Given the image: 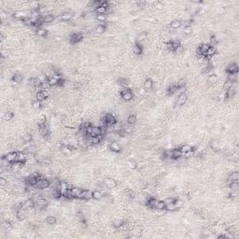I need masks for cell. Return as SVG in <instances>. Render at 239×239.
<instances>
[{
    "label": "cell",
    "mask_w": 239,
    "mask_h": 239,
    "mask_svg": "<svg viewBox=\"0 0 239 239\" xmlns=\"http://www.w3.org/2000/svg\"><path fill=\"white\" fill-rule=\"evenodd\" d=\"M50 180L46 177H41L40 179H38V183L35 186V188L38 190H44L47 189V188L50 187Z\"/></svg>",
    "instance_id": "1"
},
{
    "label": "cell",
    "mask_w": 239,
    "mask_h": 239,
    "mask_svg": "<svg viewBox=\"0 0 239 239\" xmlns=\"http://www.w3.org/2000/svg\"><path fill=\"white\" fill-rule=\"evenodd\" d=\"M38 132H39L41 137H45V138H49V137H50V129H49L47 123L38 124Z\"/></svg>",
    "instance_id": "2"
},
{
    "label": "cell",
    "mask_w": 239,
    "mask_h": 239,
    "mask_svg": "<svg viewBox=\"0 0 239 239\" xmlns=\"http://www.w3.org/2000/svg\"><path fill=\"white\" fill-rule=\"evenodd\" d=\"M48 205H49L48 200L43 198V197H41V198H39L38 201L35 203L34 207L36 208V210H41V209L46 208V207H48Z\"/></svg>",
    "instance_id": "3"
},
{
    "label": "cell",
    "mask_w": 239,
    "mask_h": 239,
    "mask_svg": "<svg viewBox=\"0 0 239 239\" xmlns=\"http://www.w3.org/2000/svg\"><path fill=\"white\" fill-rule=\"evenodd\" d=\"M29 17V11L27 10H18V11H15L13 13V18L17 19V20H24L25 18H28Z\"/></svg>",
    "instance_id": "4"
},
{
    "label": "cell",
    "mask_w": 239,
    "mask_h": 239,
    "mask_svg": "<svg viewBox=\"0 0 239 239\" xmlns=\"http://www.w3.org/2000/svg\"><path fill=\"white\" fill-rule=\"evenodd\" d=\"M121 96L124 101H131L133 99V97H134V95H133L132 91L130 89L124 88L121 92Z\"/></svg>",
    "instance_id": "5"
},
{
    "label": "cell",
    "mask_w": 239,
    "mask_h": 239,
    "mask_svg": "<svg viewBox=\"0 0 239 239\" xmlns=\"http://www.w3.org/2000/svg\"><path fill=\"white\" fill-rule=\"evenodd\" d=\"M58 19H59V20L62 21V22H70V21L73 19L72 12H70V11H64V12H62V13L60 14V16L58 17Z\"/></svg>",
    "instance_id": "6"
},
{
    "label": "cell",
    "mask_w": 239,
    "mask_h": 239,
    "mask_svg": "<svg viewBox=\"0 0 239 239\" xmlns=\"http://www.w3.org/2000/svg\"><path fill=\"white\" fill-rule=\"evenodd\" d=\"M188 100V96L186 95V92H183L181 95H179V96L177 97L176 99V105H177V107H180V106H183V105L186 104Z\"/></svg>",
    "instance_id": "7"
},
{
    "label": "cell",
    "mask_w": 239,
    "mask_h": 239,
    "mask_svg": "<svg viewBox=\"0 0 239 239\" xmlns=\"http://www.w3.org/2000/svg\"><path fill=\"white\" fill-rule=\"evenodd\" d=\"M109 149H110L112 152L118 153L121 151V146L117 141H113V142H110L109 144Z\"/></svg>",
    "instance_id": "8"
},
{
    "label": "cell",
    "mask_w": 239,
    "mask_h": 239,
    "mask_svg": "<svg viewBox=\"0 0 239 239\" xmlns=\"http://www.w3.org/2000/svg\"><path fill=\"white\" fill-rule=\"evenodd\" d=\"M38 177H35V176H28V177H26L25 179H24V181H25V184H26V187L27 186H31V187H35L36 185V183H38Z\"/></svg>",
    "instance_id": "9"
},
{
    "label": "cell",
    "mask_w": 239,
    "mask_h": 239,
    "mask_svg": "<svg viewBox=\"0 0 239 239\" xmlns=\"http://www.w3.org/2000/svg\"><path fill=\"white\" fill-rule=\"evenodd\" d=\"M82 38H83V35L81 33H75V34L71 35L69 39H70V42L72 44H75V43L81 42L82 40Z\"/></svg>",
    "instance_id": "10"
},
{
    "label": "cell",
    "mask_w": 239,
    "mask_h": 239,
    "mask_svg": "<svg viewBox=\"0 0 239 239\" xmlns=\"http://www.w3.org/2000/svg\"><path fill=\"white\" fill-rule=\"evenodd\" d=\"M238 64L236 63H232L226 67V72L228 74H237L238 73Z\"/></svg>",
    "instance_id": "11"
},
{
    "label": "cell",
    "mask_w": 239,
    "mask_h": 239,
    "mask_svg": "<svg viewBox=\"0 0 239 239\" xmlns=\"http://www.w3.org/2000/svg\"><path fill=\"white\" fill-rule=\"evenodd\" d=\"M41 19H42L43 24H50V22H52L53 21H54L55 16L49 12V13H46V14H44V15H41Z\"/></svg>",
    "instance_id": "12"
},
{
    "label": "cell",
    "mask_w": 239,
    "mask_h": 239,
    "mask_svg": "<svg viewBox=\"0 0 239 239\" xmlns=\"http://www.w3.org/2000/svg\"><path fill=\"white\" fill-rule=\"evenodd\" d=\"M17 155H18V152H16V151H11V152L7 153V154L5 155V157H6V159L10 163H14V162H17Z\"/></svg>",
    "instance_id": "13"
},
{
    "label": "cell",
    "mask_w": 239,
    "mask_h": 239,
    "mask_svg": "<svg viewBox=\"0 0 239 239\" xmlns=\"http://www.w3.org/2000/svg\"><path fill=\"white\" fill-rule=\"evenodd\" d=\"M106 121H107V126H113L117 123V119L113 116L112 114L109 113V114L106 115Z\"/></svg>",
    "instance_id": "14"
},
{
    "label": "cell",
    "mask_w": 239,
    "mask_h": 239,
    "mask_svg": "<svg viewBox=\"0 0 239 239\" xmlns=\"http://www.w3.org/2000/svg\"><path fill=\"white\" fill-rule=\"evenodd\" d=\"M104 183L107 185V187L109 188V189H114V188L117 187V181L113 179H110V177L105 179Z\"/></svg>",
    "instance_id": "15"
},
{
    "label": "cell",
    "mask_w": 239,
    "mask_h": 239,
    "mask_svg": "<svg viewBox=\"0 0 239 239\" xmlns=\"http://www.w3.org/2000/svg\"><path fill=\"white\" fill-rule=\"evenodd\" d=\"M11 81L13 82V84H19V83H21L24 81V77H22V75L21 73H14L12 75Z\"/></svg>",
    "instance_id": "16"
},
{
    "label": "cell",
    "mask_w": 239,
    "mask_h": 239,
    "mask_svg": "<svg viewBox=\"0 0 239 239\" xmlns=\"http://www.w3.org/2000/svg\"><path fill=\"white\" fill-rule=\"evenodd\" d=\"M92 198V191H91L90 190H82L81 194V198L82 200H90Z\"/></svg>",
    "instance_id": "17"
},
{
    "label": "cell",
    "mask_w": 239,
    "mask_h": 239,
    "mask_svg": "<svg viewBox=\"0 0 239 239\" xmlns=\"http://www.w3.org/2000/svg\"><path fill=\"white\" fill-rule=\"evenodd\" d=\"M81 191H82V190H81V188L73 187L72 189H71V193H72L73 198L74 199H79L81 198Z\"/></svg>",
    "instance_id": "18"
},
{
    "label": "cell",
    "mask_w": 239,
    "mask_h": 239,
    "mask_svg": "<svg viewBox=\"0 0 239 239\" xmlns=\"http://www.w3.org/2000/svg\"><path fill=\"white\" fill-rule=\"evenodd\" d=\"M132 50L133 52L135 53V55H140L141 53H142V47H141V45L139 44L138 42H135V44L133 45V48H132Z\"/></svg>",
    "instance_id": "19"
},
{
    "label": "cell",
    "mask_w": 239,
    "mask_h": 239,
    "mask_svg": "<svg viewBox=\"0 0 239 239\" xmlns=\"http://www.w3.org/2000/svg\"><path fill=\"white\" fill-rule=\"evenodd\" d=\"M17 161L21 162V163H25L27 161V153L24 151H18V155H17Z\"/></svg>",
    "instance_id": "20"
},
{
    "label": "cell",
    "mask_w": 239,
    "mask_h": 239,
    "mask_svg": "<svg viewBox=\"0 0 239 239\" xmlns=\"http://www.w3.org/2000/svg\"><path fill=\"white\" fill-rule=\"evenodd\" d=\"M68 183L65 182V181H61V185H60V187H61V194H62V196H65L66 193H67V191H68Z\"/></svg>",
    "instance_id": "21"
},
{
    "label": "cell",
    "mask_w": 239,
    "mask_h": 239,
    "mask_svg": "<svg viewBox=\"0 0 239 239\" xmlns=\"http://www.w3.org/2000/svg\"><path fill=\"white\" fill-rule=\"evenodd\" d=\"M216 52H217V49H216V47L209 46L208 50H207V52H205V56L207 57V59H208V58H210V57L214 56V55L216 54Z\"/></svg>",
    "instance_id": "22"
},
{
    "label": "cell",
    "mask_w": 239,
    "mask_h": 239,
    "mask_svg": "<svg viewBox=\"0 0 239 239\" xmlns=\"http://www.w3.org/2000/svg\"><path fill=\"white\" fill-rule=\"evenodd\" d=\"M227 179H228V180H227L228 184H229L230 182H232V181L238 180V179H239V174H238V172H236V171H233V172H232V173L229 175V177H228Z\"/></svg>",
    "instance_id": "23"
},
{
    "label": "cell",
    "mask_w": 239,
    "mask_h": 239,
    "mask_svg": "<svg viewBox=\"0 0 239 239\" xmlns=\"http://www.w3.org/2000/svg\"><path fill=\"white\" fill-rule=\"evenodd\" d=\"M104 193L100 190H95L92 191V199H95V200H100L104 197Z\"/></svg>",
    "instance_id": "24"
},
{
    "label": "cell",
    "mask_w": 239,
    "mask_h": 239,
    "mask_svg": "<svg viewBox=\"0 0 239 239\" xmlns=\"http://www.w3.org/2000/svg\"><path fill=\"white\" fill-rule=\"evenodd\" d=\"M60 151L64 155H70L71 153L73 152V149L70 147V146H65V145H64V146L60 149Z\"/></svg>",
    "instance_id": "25"
},
{
    "label": "cell",
    "mask_w": 239,
    "mask_h": 239,
    "mask_svg": "<svg viewBox=\"0 0 239 239\" xmlns=\"http://www.w3.org/2000/svg\"><path fill=\"white\" fill-rule=\"evenodd\" d=\"M183 157V152L180 151L179 148H177V149H173V159L174 160H179V159L182 158Z\"/></svg>",
    "instance_id": "26"
},
{
    "label": "cell",
    "mask_w": 239,
    "mask_h": 239,
    "mask_svg": "<svg viewBox=\"0 0 239 239\" xmlns=\"http://www.w3.org/2000/svg\"><path fill=\"white\" fill-rule=\"evenodd\" d=\"M153 84H154V82H153L152 78H148L144 81V88L147 89V90H151L153 87Z\"/></svg>",
    "instance_id": "27"
},
{
    "label": "cell",
    "mask_w": 239,
    "mask_h": 239,
    "mask_svg": "<svg viewBox=\"0 0 239 239\" xmlns=\"http://www.w3.org/2000/svg\"><path fill=\"white\" fill-rule=\"evenodd\" d=\"M218 76L215 74H212L210 75V76L207 78V83H208L209 85H215L216 83L218 82Z\"/></svg>",
    "instance_id": "28"
},
{
    "label": "cell",
    "mask_w": 239,
    "mask_h": 239,
    "mask_svg": "<svg viewBox=\"0 0 239 239\" xmlns=\"http://www.w3.org/2000/svg\"><path fill=\"white\" fill-rule=\"evenodd\" d=\"M169 27L171 29H179V27H181L180 20H173L169 24Z\"/></svg>",
    "instance_id": "29"
},
{
    "label": "cell",
    "mask_w": 239,
    "mask_h": 239,
    "mask_svg": "<svg viewBox=\"0 0 239 239\" xmlns=\"http://www.w3.org/2000/svg\"><path fill=\"white\" fill-rule=\"evenodd\" d=\"M177 89H179V88L177 87V84H170L168 86V88H167V90H166L167 95H174V93L177 92Z\"/></svg>",
    "instance_id": "30"
},
{
    "label": "cell",
    "mask_w": 239,
    "mask_h": 239,
    "mask_svg": "<svg viewBox=\"0 0 239 239\" xmlns=\"http://www.w3.org/2000/svg\"><path fill=\"white\" fill-rule=\"evenodd\" d=\"M36 36H39V38H44V36H46L47 35H48V30L40 27V28H38V30L36 31Z\"/></svg>",
    "instance_id": "31"
},
{
    "label": "cell",
    "mask_w": 239,
    "mask_h": 239,
    "mask_svg": "<svg viewBox=\"0 0 239 239\" xmlns=\"http://www.w3.org/2000/svg\"><path fill=\"white\" fill-rule=\"evenodd\" d=\"M137 115H135V114L129 115L128 118H127V123L130 125L135 124V123H137Z\"/></svg>",
    "instance_id": "32"
},
{
    "label": "cell",
    "mask_w": 239,
    "mask_h": 239,
    "mask_svg": "<svg viewBox=\"0 0 239 239\" xmlns=\"http://www.w3.org/2000/svg\"><path fill=\"white\" fill-rule=\"evenodd\" d=\"M229 188L231 189V191H238V180H235V181H232L228 184Z\"/></svg>",
    "instance_id": "33"
},
{
    "label": "cell",
    "mask_w": 239,
    "mask_h": 239,
    "mask_svg": "<svg viewBox=\"0 0 239 239\" xmlns=\"http://www.w3.org/2000/svg\"><path fill=\"white\" fill-rule=\"evenodd\" d=\"M32 107L34 109H36V110H38V109H40L41 107H42V102H40V101H38L35 99L34 101L32 102Z\"/></svg>",
    "instance_id": "34"
},
{
    "label": "cell",
    "mask_w": 239,
    "mask_h": 239,
    "mask_svg": "<svg viewBox=\"0 0 239 239\" xmlns=\"http://www.w3.org/2000/svg\"><path fill=\"white\" fill-rule=\"evenodd\" d=\"M106 30H107V27H106L105 24H98V25L95 27V32H96L97 34H103V33H105Z\"/></svg>",
    "instance_id": "35"
},
{
    "label": "cell",
    "mask_w": 239,
    "mask_h": 239,
    "mask_svg": "<svg viewBox=\"0 0 239 239\" xmlns=\"http://www.w3.org/2000/svg\"><path fill=\"white\" fill-rule=\"evenodd\" d=\"M179 149H180V151H182L183 153H186V152H188V151H193V148L189 144H184V145H182Z\"/></svg>",
    "instance_id": "36"
},
{
    "label": "cell",
    "mask_w": 239,
    "mask_h": 239,
    "mask_svg": "<svg viewBox=\"0 0 239 239\" xmlns=\"http://www.w3.org/2000/svg\"><path fill=\"white\" fill-rule=\"evenodd\" d=\"M123 223H124V221H123V219H115V221H113L112 225H113V227H114V228H116V229H119V228H121V226H123Z\"/></svg>",
    "instance_id": "37"
},
{
    "label": "cell",
    "mask_w": 239,
    "mask_h": 239,
    "mask_svg": "<svg viewBox=\"0 0 239 239\" xmlns=\"http://www.w3.org/2000/svg\"><path fill=\"white\" fill-rule=\"evenodd\" d=\"M56 221H57V219L54 216H48V217L46 218V222H47V224H49V225L55 224Z\"/></svg>",
    "instance_id": "38"
},
{
    "label": "cell",
    "mask_w": 239,
    "mask_h": 239,
    "mask_svg": "<svg viewBox=\"0 0 239 239\" xmlns=\"http://www.w3.org/2000/svg\"><path fill=\"white\" fill-rule=\"evenodd\" d=\"M98 135H101V130H100V126L98 125H95V126L92 127V137H97Z\"/></svg>",
    "instance_id": "39"
},
{
    "label": "cell",
    "mask_w": 239,
    "mask_h": 239,
    "mask_svg": "<svg viewBox=\"0 0 239 239\" xmlns=\"http://www.w3.org/2000/svg\"><path fill=\"white\" fill-rule=\"evenodd\" d=\"M176 84H177V87L179 89H182V88H185V87H186V85H187V81H185L184 78H180V79L177 81V82L176 83Z\"/></svg>",
    "instance_id": "40"
},
{
    "label": "cell",
    "mask_w": 239,
    "mask_h": 239,
    "mask_svg": "<svg viewBox=\"0 0 239 239\" xmlns=\"http://www.w3.org/2000/svg\"><path fill=\"white\" fill-rule=\"evenodd\" d=\"M146 38H147V33L145 32V31H143V32L139 33L138 36H137V42L139 43V42H141V41H144L145 39H146Z\"/></svg>",
    "instance_id": "41"
},
{
    "label": "cell",
    "mask_w": 239,
    "mask_h": 239,
    "mask_svg": "<svg viewBox=\"0 0 239 239\" xmlns=\"http://www.w3.org/2000/svg\"><path fill=\"white\" fill-rule=\"evenodd\" d=\"M22 138H24V140L25 141V143H30V142H32L33 137L30 133H25V134H24V135H22Z\"/></svg>",
    "instance_id": "42"
},
{
    "label": "cell",
    "mask_w": 239,
    "mask_h": 239,
    "mask_svg": "<svg viewBox=\"0 0 239 239\" xmlns=\"http://www.w3.org/2000/svg\"><path fill=\"white\" fill-rule=\"evenodd\" d=\"M13 117H14V114H13V112H11V111H7L6 113L4 114V120L5 121H10V120H12L13 119Z\"/></svg>",
    "instance_id": "43"
},
{
    "label": "cell",
    "mask_w": 239,
    "mask_h": 239,
    "mask_svg": "<svg viewBox=\"0 0 239 239\" xmlns=\"http://www.w3.org/2000/svg\"><path fill=\"white\" fill-rule=\"evenodd\" d=\"M209 146H210V148L213 149V151H218V149H219V142H218L217 140H212L210 142V144H209Z\"/></svg>",
    "instance_id": "44"
},
{
    "label": "cell",
    "mask_w": 239,
    "mask_h": 239,
    "mask_svg": "<svg viewBox=\"0 0 239 239\" xmlns=\"http://www.w3.org/2000/svg\"><path fill=\"white\" fill-rule=\"evenodd\" d=\"M155 209L157 210H165V204L163 201H158L156 207H155Z\"/></svg>",
    "instance_id": "45"
},
{
    "label": "cell",
    "mask_w": 239,
    "mask_h": 239,
    "mask_svg": "<svg viewBox=\"0 0 239 239\" xmlns=\"http://www.w3.org/2000/svg\"><path fill=\"white\" fill-rule=\"evenodd\" d=\"M36 100L40 101V102H43V101L46 100V98H45V96L43 95V93H42L41 91H39V92H38L36 93Z\"/></svg>",
    "instance_id": "46"
},
{
    "label": "cell",
    "mask_w": 239,
    "mask_h": 239,
    "mask_svg": "<svg viewBox=\"0 0 239 239\" xmlns=\"http://www.w3.org/2000/svg\"><path fill=\"white\" fill-rule=\"evenodd\" d=\"M209 44L212 47H215L218 44V38L215 36H212L209 38Z\"/></svg>",
    "instance_id": "47"
},
{
    "label": "cell",
    "mask_w": 239,
    "mask_h": 239,
    "mask_svg": "<svg viewBox=\"0 0 239 239\" xmlns=\"http://www.w3.org/2000/svg\"><path fill=\"white\" fill-rule=\"evenodd\" d=\"M95 12L97 14H107V8H104V7H99L95 10Z\"/></svg>",
    "instance_id": "48"
},
{
    "label": "cell",
    "mask_w": 239,
    "mask_h": 239,
    "mask_svg": "<svg viewBox=\"0 0 239 239\" xmlns=\"http://www.w3.org/2000/svg\"><path fill=\"white\" fill-rule=\"evenodd\" d=\"M191 33H193V27L191 25H188L183 28V34L186 35V36H189Z\"/></svg>",
    "instance_id": "49"
},
{
    "label": "cell",
    "mask_w": 239,
    "mask_h": 239,
    "mask_svg": "<svg viewBox=\"0 0 239 239\" xmlns=\"http://www.w3.org/2000/svg\"><path fill=\"white\" fill-rule=\"evenodd\" d=\"M127 166L131 169H135L137 167V162L133 161V160H129V161H127Z\"/></svg>",
    "instance_id": "50"
},
{
    "label": "cell",
    "mask_w": 239,
    "mask_h": 239,
    "mask_svg": "<svg viewBox=\"0 0 239 239\" xmlns=\"http://www.w3.org/2000/svg\"><path fill=\"white\" fill-rule=\"evenodd\" d=\"M49 81V83H50V85L51 87H54V86H58V81H57L55 78H47Z\"/></svg>",
    "instance_id": "51"
},
{
    "label": "cell",
    "mask_w": 239,
    "mask_h": 239,
    "mask_svg": "<svg viewBox=\"0 0 239 239\" xmlns=\"http://www.w3.org/2000/svg\"><path fill=\"white\" fill-rule=\"evenodd\" d=\"M165 210H168V211L177 210V207H176L175 203H171V204H168V205H165Z\"/></svg>",
    "instance_id": "52"
},
{
    "label": "cell",
    "mask_w": 239,
    "mask_h": 239,
    "mask_svg": "<svg viewBox=\"0 0 239 239\" xmlns=\"http://www.w3.org/2000/svg\"><path fill=\"white\" fill-rule=\"evenodd\" d=\"M233 82H232V81H226L224 82V84H223V90H225V91H227V90H229L230 88H232V87H233Z\"/></svg>",
    "instance_id": "53"
},
{
    "label": "cell",
    "mask_w": 239,
    "mask_h": 239,
    "mask_svg": "<svg viewBox=\"0 0 239 239\" xmlns=\"http://www.w3.org/2000/svg\"><path fill=\"white\" fill-rule=\"evenodd\" d=\"M11 222H10V221H3V223H2V227L4 228V229H6L7 231H8V230L10 229V228H11Z\"/></svg>",
    "instance_id": "54"
},
{
    "label": "cell",
    "mask_w": 239,
    "mask_h": 239,
    "mask_svg": "<svg viewBox=\"0 0 239 239\" xmlns=\"http://www.w3.org/2000/svg\"><path fill=\"white\" fill-rule=\"evenodd\" d=\"M200 48H201V50H202V53H203V55L204 56H205V52H207V50H208V48H209V45L208 44H207V43H205V44H202V45H200Z\"/></svg>",
    "instance_id": "55"
},
{
    "label": "cell",
    "mask_w": 239,
    "mask_h": 239,
    "mask_svg": "<svg viewBox=\"0 0 239 239\" xmlns=\"http://www.w3.org/2000/svg\"><path fill=\"white\" fill-rule=\"evenodd\" d=\"M96 20L100 22H103L107 20V15L106 14H97L96 15Z\"/></svg>",
    "instance_id": "56"
},
{
    "label": "cell",
    "mask_w": 239,
    "mask_h": 239,
    "mask_svg": "<svg viewBox=\"0 0 239 239\" xmlns=\"http://www.w3.org/2000/svg\"><path fill=\"white\" fill-rule=\"evenodd\" d=\"M91 142H92V146H95V145H98L101 141L99 140V138L97 137H91Z\"/></svg>",
    "instance_id": "57"
},
{
    "label": "cell",
    "mask_w": 239,
    "mask_h": 239,
    "mask_svg": "<svg viewBox=\"0 0 239 239\" xmlns=\"http://www.w3.org/2000/svg\"><path fill=\"white\" fill-rule=\"evenodd\" d=\"M154 8H157L158 10H162L163 8H165V6H163V2H155L154 3Z\"/></svg>",
    "instance_id": "58"
},
{
    "label": "cell",
    "mask_w": 239,
    "mask_h": 239,
    "mask_svg": "<svg viewBox=\"0 0 239 239\" xmlns=\"http://www.w3.org/2000/svg\"><path fill=\"white\" fill-rule=\"evenodd\" d=\"M7 184H8V179H6L4 177H0V186L1 187H5Z\"/></svg>",
    "instance_id": "59"
},
{
    "label": "cell",
    "mask_w": 239,
    "mask_h": 239,
    "mask_svg": "<svg viewBox=\"0 0 239 239\" xmlns=\"http://www.w3.org/2000/svg\"><path fill=\"white\" fill-rule=\"evenodd\" d=\"M174 52H176L177 54H180V53H182V52H184V48H183L182 45H180V46H179L177 48L175 49V50H174Z\"/></svg>",
    "instance_id": "60"
},
{
    "label": "cell",
    "mask_w": 239,
    "mask_h": 239,
    "mask_svg": "<svg viewBox=\"0 0 239 239\" xmlns=\"http://www.w3.org/2000/svg\"><path fill=\"white\" fill-rule=\"evenodd\" d=\"M175 199L176 198H173V197H168V198L165 199V200H163V202H165V205H168V204L174 203V202H175Z\"/></svg>",
    "instance_id": "61"
},
{
    "label": "cell",
    "mask_w": 239,
    "mask_h": 239,
    "mask_svg": "<svg viewBox=\"0 0 239 239\" xmlns=\"http://www.w3.org/2000/svg\"><path fill=\"white\" fill-rule=\"evenodd\" d=\"M172 44H173L174 49L177 48V47L180 46V45H181V44H180V42H179V39H175V40H172Z\"/></svg>",
    "instance_id": "62"
},
{
    "label": "cell",
    "mask_w": 239,
    "mask_h": 239,
    "mask_svg": "<svg viewBox=\"0 0 239 239\" xmlns=\"http://www.w3.org/2000/svg\"><path fill=\"white\" fill-rule=\"evenodd\" d=\"M41 92H42L43 95H44L45 98H46V99L48 98L49 96H50V92H49L48 90H41Z\"/></svg>",
    "instance_id": "63"
},
{
    "label": "cell",
    "mask_w": 239,
    "mask_h": 239,
    "mask_svg": "<svg viewBox=\"0 0 239 239\" xmlns=\"http://www.w3.org/2000/svg\"><path fill=\"white\" fill-rule=\"evenodd\" d=\"M145 92H146V90H145V88H140V89H139V93H140V95H144Z\"/></svg>",
    "instance_id": "64"
}]
</instances>
